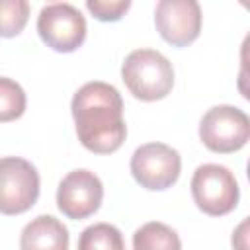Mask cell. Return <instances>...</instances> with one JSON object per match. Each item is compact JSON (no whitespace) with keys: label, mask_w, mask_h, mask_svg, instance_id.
<instances>
[{"label":"cell","mask_w":250,"mask_h":250,"mask_svg":"<svg viewBox=\"0 0 250 250\" xmlns=\"http://www.w3.org/2000/svg\"><path fill=\"white\" fill-rule=\"evenodd\" d=\"M37 31L43 43L57 53H72L86 39V20L68 2H53L41 8Z\"/></svg>","instance_id":"cell-6"},{"label":"cell","mask_w":250,"mask_h":250,"mask_svg":"<svg viewBox=\"0 0 250 250\" xmlns=\"http://www.w3.org/2000/svg\"><path fill=\"white\" fill-rule=\"evenodd\" d=\"M154 23L166 43L186 47L199 37L201 8L195 0H160L154 10Z\"/></svg>","instance_id":"cell-8"},{"label":"cell","mask_w":250,"mask_h":250,"mask_svg":"<svg viewBox=\"0 0 250 250\" xmlns=\"http://www.w3.org/2000/svg\"><path fill=\"white\" fill-rule=\"evenodd\" d=\"M86 8L100 21H117L131 8L129 0H86Z\"/></svg>","instance_id":"cell-15"},{"label":"cell","mask_w":250,"mask_h":250,"mask_svg":"<svg viewBox=\"0 0 250 250\" xmlns=\"http://www.w3.org/2000/svg\"><path fill=\"white\" fill-rule=\"evenodd\" d=\"M133 250H182V242L174 229L160 221H150L135 230Z\"/></svg>","instance_id":"cell-11"},{"label":"cell","mask_w":250,"mask_h":250,"mask_svg":"<svg viewBox=\"0 0 250 250\" xmlns=\"http://www.w3.org/2000/svg\"><path fill=\"white\" fill-rule=\"evenodd\" d=\"M104 199L102 180L90 170L68 172L57 189V205L68 219L80 221L94 215Z\"/></svg>","instance_id":"cell-9"},{"label":"cell","mask_w":250,"mask_h":250,"mask_svg":"<svg viewBox=\"0 0 250 250\" xmlns=\"http://www.w3.org/2000/svg\"><path fill=\"white\" fill-rule=\"evenodd\" d=\"M182 158L178 150L164 143L141 145L131 156V174L145 189H168L178 182Z\"/></svg>","instance_id":"cell-7"},{"label":"cell","mask_w":250,"mask_h":250,"mask_svg":"<svg viewBox=\"0 0 250 250\" xmlns=\"http://www.w3.org/2000/svg\"><path fill=\"white\" fill-rule=\"evenodd\" d=\"M246 229H248V221L244 219L238 229L232 232V246L234 250H246Z\"/></svg>","instance_id":"cell-16"},{"label":"cell","mask_w":250,"mask_h":250,"mask_svg":"<svg viewBox=\"0 0 250 250\" xmlns=\"http://www.w3.org/2000/svg\"><path fill=\"white\" fill-rule=\"evenodd\" d=\"M21 250H68V229L53 215L29 221L20 236Z\"/></svg>","instance_id":"cell-10"},{"label":"cell","mask_w":250,"mask_h":250,"mask_svg":"<svg viewBox=\"0 0 250 250\" xmlns=\"http://www.w3.org/2000/svg\"><path fill=\"white\" fill-rule=\"evenodd\" d=\"M191 195L203 213L221 217L238 205L240 191L229 168L221 164H201L191 178Z\"/></svg>","instance_id":"cell-3"},{"label":"cell","mask_w":250,"mask_h":250,"mask_svg":"<svg viewBox=\"0 0 250 250\" xmlns=\"http://www.w3.org/2000/svg\"><path fill=\"white\" fill-rule=\"evenodd\" d=\"M78 250H125L123 234L109 223H96L82 230Z\"/></svg>","instance_id":"cell-12"},{"label":"cell","mask_w":250,"mask_h":250,"mask_svg":"<svg viewBox=\"0 0 250 250\" xmlns=\"http://www.w3.org/2000/svg\"><path fill=\"white\" fill-rule=\"evenodd\" d=\"M29 18L25 0H0V37H16L23 31Z\"/></svg>","instance_id":"cell-14"},{"label":"cell","mask_w":250,"mask_h":250,"mask_svg":"<svg viewBox=\"0 0 250 250\" xmlns=\"http://www.w3.org/2000/svg\"><path fill=\"white\" fill-rule=\"evenodd\" d=\"M25 104L27 100L23 88L16 80L0 76V123L21 117L25 111Z\"/></svg>","instance_id":"cell-13"},{"label":"cell","mask_w":250,"mask_h":250,"mask_svg":"<svg viewBox=\"0 0 250 250\" xmlns=\"http://www.w3.org/2000/svg\"><path fill=\"white\" fill-rule=\"evenodd\" d=\"M121 78L137 100L156 102L172 92L174 68L162 53L154 49H135L123 61Z\"/></svg>","instance_id":"cell-2"},{"label":"cell","mask_w":250,"mask_h":250,"mask_svg":"<svg viewBox=\"0 0 250 250\" xmlns=\"http://www.w3.org/2000/svg\"><path fill=\"white\" fill-rule=\"evenodd\" d=\"M72 117L78 141L96 154L115 152L127 135L123 121V100L107 82H86L72 98Z\"/></svg>","instance_id":"cell-1"},{"label":"cell","mask_w":250,"mask_h":250,"mask_svg":"<svg viewBox=\"0 0 250 250\" xmlns=\"http://www.w3.org/2000/svg\"><path fill=\"white\" fill-rule=\"evenodd\" d=\"M39 197V174L20 156L0 158V213L20 215L33 207Z\"/></svg>","instance_id":"cell-5"},{"label":"cell","mask_w":250,"mask_h":250,"mask_svg":"<svg viewBox=\"0 0 250 250\" xmlns=\"http://www.w3.org/2000/svg\"><path fill=\"white\" fill-rule=\"evenodd\" d=\"M248 137L250 119L234 105H215L201 117L199 139L213 152H236L248 143Z\"/></svg>","instance_id":"cell-4"}]
</instances>
